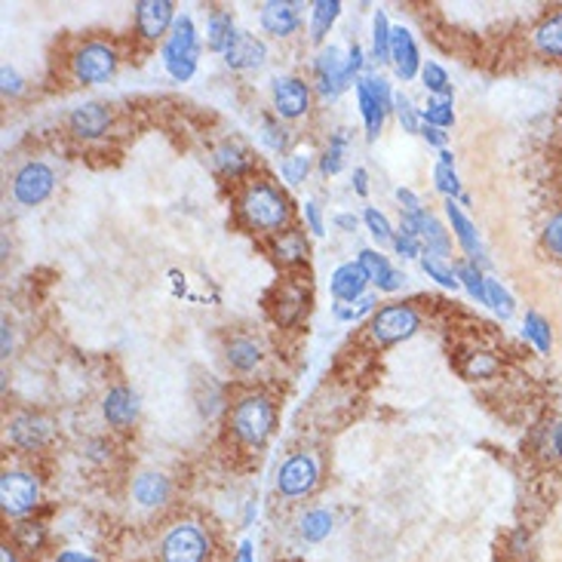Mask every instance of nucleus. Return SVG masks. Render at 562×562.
Wrapping results in <instances>:
<instances>
[{
  "mask_svg": "<svg viewBox=\"0 0 562 562\" xmlns=\"http://www.w3.org/2000/svg\"><path fill=\"white\" fill-rule=\"evenodd\" d=\"M225 353H228V363L234 366L237 372H252V369L261 363V348L252 338H244V335H240V338H231Z\"/></svg>",
  "mask_w": 562,
  "mask_h": 562,
  "instance_id": "28",
  "label": "nucleus"
},
{
  "mask_svg": "<svg viewBox=\"0 0 562 562\" xmlns=\"http://www.w3.org/2000/svg\"><path fill=\"white\" fill-rule=\"evenodd\" d=\"M353 191L366 198L369 194V176H366V169H353Z\"/></svg>",
  "mask_w": 562,
  "mask_h": 562,
  "instance_id": "57",
  "label": "nucleus"
},
{
  "mask_svg": "<svg viewBox=\"0 0 562 562\" xmlns=\"http://www.w3.org/2000/svg\"><path fill=\"white\" fill-rule=\"evenodd\" d=\"M357 261L363 265L366 277H369V283H375L381 292H396V289L406 283V274H400L391 268V261L381 256L379 249H363Z\"/></svg>",
  "mask_w": 562,
  "mask_h": 562,
  "instance_id": "21",
  "label": "nucleus"
},
{
  "mask_svg": "<svg viewBox=\"0 0 562 562\" xmlns=\"http://www.w3.org/2000/svg\"><path fill=\"white\" fill-rule=\"evenodd\" d=\"M56 562H95V557L90 553H83V550H61Z\"/></svg>",
  "mask_w": 562,
  "mask_h": 562,
  "instance_id": "56",
  "label": "nucleus"
},
{
  "mask_svg": "<svg viewBox=\"0 0 562 562\" xmlns=\"http://www.w3.org/2000/svg\"><path fill=\"white\" fill-rule=\"evenodd\" d=\"M369 283V277H366L363 265L360 261H345V265H338L333 271V280H329V289H333L335 302H357V299H363V289Z\"/></svg>",
  "mask_w": 562,
  "mask_h": 562,
  "instance_id": "18",
  "label": "nucleus"
},
{
  "mask_svg": "<svg viewBox=\"0 0 562 562\" xmlns=\"http://www.w3.org/2000/svg\"><path fill=\"white\" fill-rule=\"evenodd\" d=\"M422 80L425 87L434 92V99H452V80L446 75V68L437 61H425L422 65Z\"/></svg>",
  "mask_w": 562,
  "mask_h": 562,
  "instance_id": "36",
  "label": "nucleus"
},
{
  "mask_svg": "<svg viewBox=\"0 0 562 562\" xmlns=\"http://www.w3.org/2000/svg\"><path fill=\"white\" fill-rule=\"evenodd\" d=\"M394 249L403 256V259H422V240L412 237L406 231H400L394 237Z\"/></svg>",
  "mask_w": 562,
  "mask_h": 562,
  "instance_id": "50",
  "label": "nucleus"
},
{
  "mask_svg": "<svg viewBox=\"0 0 562 562\" xmlns=\"http://www.w3.org/2000/svg\"><path fill=\"white\" fill-rule=\"evenodd\" d=\"M333 514L326 510V507H314V510H307L299 522V532H302L304 541H311V544H319V541H326L329 532H333Z\"/></svg>",
  "mask_w": 562,
  "mask_h": 562,
  "instance_id": "31",
  "label": "nucleus"
},
{
  "mask_svg": "<svg viewBox=\"0 0 562 562\" xmlns=\"http://www.w3.org/2000/svg\"><path fill=\"white\" fill-rule=\"evenodd\" d=\"M117 65H121V56L114 46L105 41H90L71 56V75L77 83H102L117 71Z\"/></svg>",
  "mask_w": 562,
  "mask_h": 562,
  "instance_id": "6",
  "label": "nucleus"
},
{
  "mask_svg": "<svg viewBox=\"0 0 562 562\" xmlns=\"http://www.w3.org/2000/svg\"><path fill=\"white\" fill-rule=\"evenodd\" d=\"M486 304L502 319L514 317V311H517V302H514V295H510V292H507V289H504L498 280H486Z\"/></svg>",
  "mask_w": 562,
  "mask_h": 562,
  "instance_id": "40",
  "label": "nucleus"
},
{
  "mask_svg": "<svg viewBox=\"0 0 562 562\" xmlns=\"http://www.w3.org/2000/svg\"><path fill=\"white\" fill-rule=\"evenodd\" d=\"M391 22H387V15L375 10V19H372V53H375V59L379 61H391Z\"/></svg>",
  "mask_w": 562,
  "mask_h": 562,
  "instance_id": "38",
  "label": "nucleus"
},
{
  "mask_svg": "<svg viewBox=\"0 0 562 562\" xmlns=\"http://www.w3.org/2000/svg\"><path fill=\"white\" fill-rule=\"evenodd\" d=\"M541 244H544V249L553 259L562 261V210L557 215H550V222L544 225V234H541Z\"/></svg>",
  "mask_w": 562,
  "mask_h": 562,
  "instance_id": "47",
  "label": "nucleus"
},
{
  "mask_svg": "<svg viewBox=\"0 0 562 562\" xmlns=\"http://www.w3.org/2000/svg\"><path fill=\"white\" fill-rule=\"evenodd\" d=\"M307 172H311V157L302 151L289 154L280 164V176L286 179V184H302L307 179Z\"/></svg>",
  "mask_w": 562,
  "mask_h": 562,
  "instance_id": "43",
  "label": "nucleus"
},
{
  "mask_svg": "<svg viewBox=\"0 0 562 562\" xmlns=\"http://www.w3.org/2000/svg\"><path fill=\"white\" fill-rule=\"evenodd\" d=\"M317 476L319 468L314 456H292L283 461V468L277 473V488H280V495H286V498H304L311 488L317 486Z\"/></svg>",
  "mask_w": 562,
  "mask_h": 562,
  "instance_id": "10",
  "label": "nucleus"
},
{
  "mask_svg": "<svg viewBox=\"0 0 562 562\" xmlns=\"http://www.w3.org/2000/svg\"><path fill=\"white\" fill-rule=\"evenodd\" d=\"M234 562H256V550H252V541H244L240 548H237V557Z\"/></svg>",
  "mask_w": 562,
  "mask_h": 562,
  "instance_id": "58",
  "label": "nucleus"
},
{
  "mask_svg": "<svg viewBox=\"0 0 562 562\" xmlns=\"http://www.w3.org/2000/svg\"><path fill=\"white\" fill-rule=\"evenodd\" d=\"M375 311V295H363V299H357V302H338L333 307V314L338 319H345V323H357L360 317H366V314H372Z\"/></svg>",
  "mask_w": 562,
  "mask_h": 562,
  "instance_id": "44",
  "label": "nucleus"
},
{
  "mask_svg": "<svg viewBox=\"0 0 562 562\" xmlns=\"http://www.w3.org/2000/svg\"><path fill=\"white\" fill-rule=\"evenodd\" d=\"M353 87H357V102H360V114H363L366 136L379 138L381 126H384V117H387V114H384V108H381V102L375 99V92L366 87L363 77H360Z\"/></svg>",
  "mask_w": 562,
  "mask_h": 562,
  "instance_id": "25",
  "label": "nucleus"
},
{
  "mask_svg": "<svg viewBox=\"0 0 562 562\" xmlns=\"http://www.w3.org/2000/svg\"><path fill=\"white\" fill-rule=\"evenodd\" d=\"M0 80H3V95H19L22 92V77L15 75L10 65L0 68Z\"/></svg>",
  "mask_w": 562,
  "mask_h": 562,
  "instance_id": "52",
  "label": "nucleus"
},
{
  "mask_svg": "<svg viewBox=\"0 0 562 562\" xmlns=\"http://www.w3.org/2000/svg\"><path fill=\"white\" fill-rule=\"evenodd\" d=\"M274 108L283 121H299L311 108V87L302 77H277L274 80Z\"/></svg>",
  "mask_w": 562,
  "mask_h": 562,
  "instance_id": "11",
  "label": "nucleus"
},
{
  "mask_svg": "<svg viewBox=\"0 0 562 562\" xmlns=\"http://www.w3.org/2000/svg\"><path fill=\"white\" fill-rule=\"evenodd\" d=\"M461 372L468 379H492L498 372V360L492 353H486V350H471V353H464Z\"/></svg>",
  "mask_w": 562,
  "mask_h": 562,
  "instance_id": "35",
  "label": "nucleus"
},
{
  "mask_svg": "<svg viewBox=\"0 0 562 562\" xmlns=\"http://www.w3.org/2000/svg\"><path fill=\"white\" fill-rule=\"evenodd\" d=\"M304 222H307V228L314 231L317 237H323V234H326V225H323V213H319V206L314 203V200H307V203H304Z\"/></svg>",
  "mask_w": 562,
  "mask_h": 562,
  "instance_id": "51",
  "label": "nucleus"
},
{
  "mask_svg": "<svg viewBox=\"0 0 562 562\" xmlns=\"http://www.w3.org/2000/svg\"><path fill=\"white\" fill-rule=\"evenodd\" d=\"M314 77H317V92L323 99H338L350 87V80H353L348 75V61L341 59V49L338 46L319 49L317 59H314Z\"/></svg>",
  "mask_w": 562,
  "mask_h": 562,
  "instance_id": "9",
  "label": "nucleus"
},
{
  "mask_svg": "<svg viewBox=\"0 0 562 562\" xmlns=\"http://www.w3.org/2000/svg\"><path fill=\"white\" fill-rule=\"evenodd\" d=\"M396 200L403 203V213H415V210H425V206L418 203V198L412 194L409 188H396Z\"/></svg>",
  "mask_w": 562,
  "mask_h": 562,
  "instance_id": "55",
  "label": "nucleus"
},
{
  "mask_svg": "<svg viewBox=\"0 0 562 562\" xmlns=\"http://www.w3.org/2000/svg\"><path fill=\"white\" fill-rule=\"evenodd\" d=\"M274 256L283 265H302L307 259V240L302 231H283L274 240Z\"/></svg>",
  "mask_w": 562,
  "mask_h": 562,
  "instance_id": "32",
  "label": "nucleus"
},
{
  "mask_svg": "<svg viewBox=\"0 0 562 562\" xmlns=\"http://www.w3.org/2000/svg\"><path fill=\"white\" fill-rule=\"evenodd\" d=\"M289 198L271 182H249L240 194V215L252 231H280L289 222Z\"/></svg>",
  "mask_w": 562,
  "mask_h": 562,
  "instance_id": "1",
  "label": "nucleus"
},
{
  "mask_svg": "<svg viewBox=\"0 0 562 562\" xmlns=\"http://www.w3.org/2000/svg\"><path fill=\"white\" fill-rule=\"evenodd\" d=\"M335 228H341V231H357V215H350V213L335 215Z\"/></svg>",
  "mask_w": 562,
  "mask_h": 562,
  "instance_id": "60",
  "label": "nucleus"
},
{
  "mask_svg": "<svg viewBox=\"0 0 562 562\" xmlns=\"http://www.w3.org/2000/svg\"><path fill=\"white\" fill-rule=\"evenodd\" d=\"M10 348H13V335H10V323L3 319V345H0L3 357H10Z\"/></svg>",
  "mask_w": 562,
  "mask_h": 562,
  "instance_id": "61",
  "label": "nucleus"
},
{
  "mask_svg": "<svg viewBox=\"0 0 562 562\" xmlns=\"http://www.w3.org/2000/svg\"><path fill=\"white\" fill-rule=\"evenodd\" d=\"M394 111H396V117H400V123H403V130H406V133H422V114H418V108L412 105L409 95L396 92Z\"/></svg>",
  "mask_w": 562,
  "mask_h": 562,
  "instance_id": "45",
  "label": "nucleus"
},
{
  "mask_svg": "<svg viewBox=\"0 0 562 562\" xmlns=\"http://www.w3.org/2000/svg\"><path fill=\"white\" fill-rule=\"evenodd\" d=\"M363 80H366V87L375 92V99H379L381 108H384V114H391V111H394V95H396V92H391V83L379 75H363Z\"/></svg>",
  "mask_w": 562,
  "mask_h": 562,
  "instance_id": "49",
  "label": "nucleus"
},
{
  "mask_svg": "<svg viewBox=\"0 0 562 562\" xmlns=\"http://www.w3.org/2000/svg\"><path fill=\"white\" fill-rule=\"evenodd\" d=\"M138 394L130 391V387H111L102 403V412H105V422L111 427H130L138 418Z\"/></svg>",
  "mask_w": 562,
  "mask_h": 562,
  "instance_id": "20",
  "label": "nucleus"
},
{
  "mask_svg": "<svg viewBox=\"0 0 562 562\" xmlns=\"http://www.w3.org/2000/svg\"><path fill=\"white\" fill-rule=\"evenodd\" d=\"M53 188H56V172L46 167V164H41V160H31L25 167L15 169V203H22V206H37V203H44V200L53 194Z\"/></svg>",
  "mask_w": 562,
  "mask_h": 562,
  "instance_id": "8",
  "label": "nucleus"
},
{
  "mask_svg": "<svg viewBox=\"0 0 562 562\" xmlns=\"http://www.w3.org/2000/svg\"><path fill=\"white\" fill-rule=\"evenodd\" d=\"M446 215H449V222H452V231H456V240L464 249V256L476 265V268H483L488 265L486 252H483V244H480V237H476V228H473V222L464 215V210L458 206V200H446Z\"/></svg>",
  "mask_w": 562,
  "mask_h": 562,
  "instance_id": "15",
  "label": "nucleus"
},
{
  "mask_svg": "<svg viewBox=\"0 0 562 562\" xmlns=\"http://www.w3.org/2000/svg\"><path fill=\"white\" fill-rule=\"evenodd\" d=\"M369 329H372V338L379 345H396V341H406L422 329V317L412 304H384L372 314Z\"/></svg>",
  "mask_w": 562,
  "mask_h": 562,
  "instance_id": "5",
  "label": "nucleus"
},
{
  "mask_svg": "<svg viewBox=\"0 0 562 562\" xmlns=\"http://www.w3.org/2000/svg\"><path fill=\"white\" fill-rule=\"evenodd\" d=\"M133 498H136L142 507H164L169 502V480L164 473H154V471H145L138 473L136 480H133Z\"/></svg>",
  "mask_w": 562,
  "mask_h": 562,
  "instance_id": "22",
  "label": "nucleus"
},
{
  "mask_svg": "<svg viewBox=\"0 0 562 562\" xmlns=\"http://www.w3.org/2000/svg\"><path fill=\"white\" fill-rule=\"evenodd\" d=\"M15 548L25 550V553H37V550H44L46 544V529L44 522H31V519H22L19 526H15Z\"/></svg>",
  "mask_w": 562,
  "mask_h": 562,
  "instance_id": "34",
  "label": "nucleus"
},
{
  "mask_svg": "<svg viewBox=\"0 0 562 562\" xmlns=\"http://www.w3.org/2000/svg\"><path fill=\"white\" fill-rule=\"evenodd\" d=\"M210 553H213V541L198 522H179L160 541V560L164 562H206Z\"/></svg>",
  "mask_w": 562,
  "mask_h": 562,
  "instance_id": "4",
  "label": "nucleus"
},
{
  "mask_svg": "<svg viewBox=\"0 0 562 562\" xmlns=\"http://www.w3.org/2000/svg\"><path fill=\"white\" fill-rule=\"evenodd\" d=\"M338 15H341V3H338V0H317V3L311 7V41L323 44Z\"/></svg>",
  "mask_w": 562,
  "mask_h": 562,
  "instance_id": "30",
  "label": "nucleus"
},
{
  "mask_svg": "<svg viewBox=\"0 0 562 562\" xmlns=\"http://www.w3.org/2000/svg\"><path fill=\"white\" fill-rule=\"evenodd\" d=\"M486 280L488 277L483 274V268H476L473 261H464V265H458V283L471 292L473 299L480 304H486Z\"/></svg>",
  "mask_w": 562,
  "mask_h": 562,
  "instance_id": "37",
  "label": "nucleus"
},
{
  "mask_svg": "<svg viewBox=\"0 0 562 562\" xmlns=\"http://www.w3.org/2000/svg\"><path fill=\"white\" fill-rule=\"evenodd\" d=\"M49 440V422L34 412H19L10 418V442L19 449H41Z\"/></svg>",
  "mask_w": 562,
  "mask_h": 562,
  "instance_id": "17",
  "label": "nucleus"
},
{
  "mask_svg": "<svg viewBox=\"0 0 562 562\" xmlns=\"http://www.w3.org/2000/svg\"><path fill=\"white\" fill-rule=\"evenodd\" d=\"M363 222H366V228H369V234H372V240L375 244H394V228H391V222H387V215L379 213L375 206H369L363 213Z\"/></svg>",
  "mask_w": 562,
  "mask_h": 562,
  "instance_id": "42",
  "label": "nucleus"
},
{
  "mask_svg": "<svg viewBox=\"0 0 562 562\" xmlns=\"http://www.w3.org/2000/svg\"><path fill=\"white\" fill-rule=\"evenodd\" d=\"M345 61H348V75L350 77H357L360 71H363V65H366V56H363V49L360 46L353 44L348 49V56H345Z\"/></svg>",
  "mask_w": 562,
  "mask_h": 562,
  "instance_id": "53",
  "label": "nucleus"
},
{
  "mask_svg": "<svg viewBox=\"0 0 562 562\" xmlns=\"http://www.w3.org/2000/svg\"><path fill=\"white\" fill-rule=\"evenodd\" d=\"M391 65H394L396 77L412 80L415 75H422V56H418V44L412 37L409 29H394L391 34Z\"/></svg>",
  "mask_w": 562,
  "mask_h": 562,
  "instance_id": "16",
  "label": "nucleus"
},
{
  "mask_svg": "<svg viewBox=\"0 0 562 562\" xmlns=\"http://www.w3.org/2000/svg\"><path fill=\"white\" fill-rule=\"evenodd\" d=\"M265 59H268V46L261 44L256 34H246V31H237V37L225 49V61H228V68H234V71L261 68Z\"/></svg>",
  "mask_w": 562,
  "mask_h": 562,
  "instance_id": "14",
  "label": "nucleus"
},
{
  "mask_svg": "<svg viewBox=\"0 0 562 562\" xmlns=\"http://www.w3.org/2000/svg\"><path fill=\"white\" fill-rule=\"evenodd\" d=\"M164 65L172 80H191L194 71H198V59H200V41H198V29L191 22V15H179L176 25L169 31L167 44H164Z\"/></svg>",
  "mask_w": 562,
  "mask_h": 562,
  "instance_id": "3",
  "label": "nucleus"
},
{
  "mask_svg": "<svg viewBox=\"0 0 562 562\" xmlns=\"http://www.w3.org/2000/svg\"><path fill=\"white\" fill-rule=\"evenodd\" d=\"M550 449H553V456L562 461V425H557L550 430Z\"/></svg>",
  "mask_w": 562,
  "mask_h": 562,
  "instance_id": "59",
  "label": "nucleus"
},
{
  "mask_svg": "<svg viewBox=\"0 0 562 562\" xmlns=\"http://www.w3.org/2000/svg\"><path fill=\"white\" fill-rule=\"evenodd\" d=\"M172 25H176V7L169 0H138L136 29L145 41L169 37Z\"/></svg>",
  "mask_w": 562,
  "mask_h": 562,
  "instance_id": "12",
  "label": "nucleus"
},
{
  "mask_svg": "<svg viewBox=\"0 0 562 562\" xmlns=\"http://www.w3.org/2000/svg\"><path fill=\"white\" fill-rule=\"evenodd\" d=\"M422 268H425V274L430 277V280H437L440 286H446V289L461 286V283H458V271H452V268H449V265H446L440 256H430V252H427V256H422Z\"/></svg>",
  "mask_w": 562,
  "mask_h": 562,
  "instance_id": "41",
  "label": "nucleus"
},
{
  "mask_svg": "<svg viewBox=\"0 0 562 562\" xmlns=\"http://www.w3.org/2000/svg\"><path fill=\"white\" fill-rule=\"evenodd\" d=\"M434 184H437L440 194H446V200H458L464 194V191H461V182H458L456 167H442V164H437V169H434Z\"/></svg>",
  "mask_w": 562,
  "mask_h": 562,
  "instance_id": "46",
  "label": "nucleus"
},
{
  "mask_svg": "<svg viewBox=\"0 0 562 562\" xmlns=\"http://www.w3.org/2000/svg\"><path fill=\"white\" fill-rule=\"evenodd\" d=\"M215 169H218L222 176H228V179H240V176H246V172L252 169V157H249L246 148L231 142V145H222V148L215 151Z\"/></svg>",
  "mask_w": 562,
  "mask_h": 562,
  "instance_id": "27",
  "label": "nucleus"
},
{
  "mask_svg": "<svg viewBox=\"0 0 562 562\" xmlns=\"http://www.w3.org/2000/svg\"><path fill=\"white\" fill-rule=\"evenodd\" d=\"M111 123V111L99 102H83L68 114V126L77 138H99Z\"/></svg>",
  "mask_w": 562,
  "mask_h": 562,
  "instance_id": "19",
  "label": "nucleus"
},
{
  "mask_svg": "<svg viewBox=\"0 0 562 562\" xmlns=\"http://www.w3.org/2000/svg\"><path fill=\"white\" fill-rule=\"evenodd\" d=\"M522 338L532 341L538 353H550L553 348V329H550V319L541 317L538 311H526L522 319Z\"/></svg>",
  "mask_w": 562,
  "mask_h": 562,
  "instance_id": "29",
  "label": "nucleus"
},
{
  "mask_svg": "<svg viewBox=\"0 0 562 562\" xmlns=\"http://www.w3.org/2000/svg\"><path fill=\"white\" fill-rule=\"evenodd\" d=\"M274 403L261 394L244 396L231 409V430H234V437L244 442V446H252V449L268 442V437L274 434Z\"/></svg>",
  "mask_w": 562,
  "mask_h": 562,
  "instance_id": "2",
  "label": "nucleus"
},
{
  "mask_svg": "<svg viewBox=\"0 0 562 562\" xmlns=\"http://www.w3.org/2000/svg\"><path fill=\"white\" fill-rule=\"evenodd\" d=\"M440 164L442 167H456V157H452V151H440Z\"/></svg>",
  "mask_w": 562,
  "mask_h": 562,
  "instance_id": "63",
  "label": "nucleus"
},
{
  "mask_svg": "<svg viewBox=\"0 0 562 562\" xmlns=\"http://www.w3.org/2000/svg\"><path fill=\"white\" fill-rule=\"evenodd\" d=\"M41 502V483L29 471H3L0 476V507L7 517H25Z\"/></svg>",
  "mask_w": 562,
  "mask_h": 562,
  "instance_id": "7",
  "label": "nucleus"
},
{
  "mask_svg": "<svg viewBox=\"0 0 562 562\" xmlns=\"http://www.w3.org/2000/svg\"><path fill=\"white\" fill-rule=\"evenodd\" d=\"M261 130H265V133H261V142H265V145H268L271 151H277V154L286 151V148H289V133L283 130V126H280V123L274 121V117H265Z\"/></svg>",
  "mask_w": 562,
  "mask_h": 562,
  "instance_id": "48",
  "label": "nucleus"
},
{
  "mask_svg": "<svg viewBox=\"0 0 562 562\" xmlns=\"http://www.w3.org/2000/svg\"><path fill=\"white\" fill-rule=\"evenodd\" d=\"M307 311V292L302 286H283L277 292L274 317L280 326H295Z\"/></svg>",
  "mask_w": 562,
  "mask_h": 562,
  "instance_id": "24",
  "label": "nucleus"
},
{
  "mask_svg": "<svg viewBox=\"0 0 562 562\" xmlns=\"http://www.w3.org/2000/svg\"><path fill=\"white\" fill-rule=\"evenodd\" d=\"M234 37H237V29H234V19H231L228 10H213L210 22H206V44H210V49L225 56V49H228Z\"/></svg>",
  "mask_w": 562,
  "mask_h": 562,
  "instance_id": "26",
  "label": "nucleus"
},
{
  "mask_svg": "<svg viewBox=\"0 0 562 562\" xmlns=\"http://www.w3.org/2000/svg\"><path fill=\"white\" fill-rule=\"evenodd\" d=\"M422 136H425L427 145H434V148H440V151H446V133H442V130H437V126H427V123H422Z\"/></svg>",
  "mask_w": 562,
  "mask_h": 562,
  "instance_id": "54",
  "label": "nucleus"
},
{
  "mask_svg": "<svg viewBox=\"0 0 562 562\" xmlns=\"http://www.w3.org/2000/svg\"><path fill=\"white\" fill-rule=\"evenodd\" d=\"M259 22L271 37H289V34H295V31L302 29V3L271 0V3L261 7Z\"/></svg>",
  "mask_w": 562,
  "mask_h": 562,
  "instance_id": "13",
  "label": "nucleus"
},
{
  "mask_svg": "<svg viewBox=\"0 0 562 562\" xmlns=\"http://www.w3.org/2000/svg\"><path fill=\"white\" fill-rule=\"evenodd\" d=\"M535 49L548 59H562V10L544 15L532 34Z\"/></svg>",
  "mask_w": 562,
  "mask_h": 562,
  "instance_id": "23",
  "label": "nucleus"
},
{
  "mask_svg": "<svg viewBox=\"0 0 562 562\" xmlns=\"http://www.w3.org/2000/svg\"><path fill=\"white\" fill-rule=\"evenodd\" d=\"M0 562H19V557H15V550L10 548V544L0 548Z\"/></svg>",
  "mask_w": 562,
  "mask_h": 562,
  "instance_id": "62",
  "label": "nucleus"
},
{
  "mask_svg": "<svg viewBox=\"0 0 562 562\" xmlns=\"http://www.w3.org/2000/svg\"><path fill=\"white\" fill-rule=\"evenodd\" d=\"M345 151H348V133L338 130V133H333V138H329L323 157H319V172H323V176H338L341 167H345Z\"/></svg>",
  "mask_w": 562,
  "mask_h": 562,
  "instance_id": "33",
  "label": "nucleus"
},
{
  "mask_svg": "<svg viewBox=\"0 0 562 562\" xmlns=\"http://www.w3.org/2000/svg\"><path fill=\"white\" fill-rule=\"evenodd\" d=\"M422 123L437 126V130H449L456 123L452 99H427V108L422 111Z\"/></svg>",
  "mask_w": 562,
  "mask_h": 562,
  "instance_id": "39",
  "label": "nucleus"
}]
</instances>
